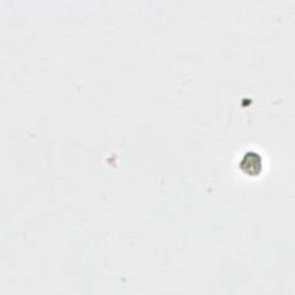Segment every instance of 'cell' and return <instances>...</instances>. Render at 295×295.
Masks as SVG:
<instances>
[{"mask_svg":"<svg viewBox=\"0 0 295 295\" xmlns=\"http://www.w3.org/2000/svg\"><path fill=\"white\" fill-rule=\"evenodd\" d=\"M241 168H245L247 167L246 172L247 173H250V174H255V173L259 172L261 170V158H259V156L257 155H253V154H247L244 159L241 160Z\"/></svg>","mask_w":295,"mask_h":295,"instance_id":"cell-1","label":"cell"}]
</instances>
